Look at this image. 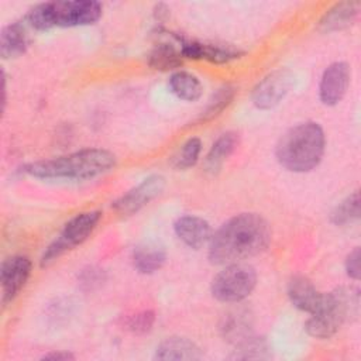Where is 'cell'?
<instances>
[{
  "label": "cell",
  "mask_w": 361,
  "mask_h": 361,
  "mask_svg": "<svg viewBox=\"0 0 361 361\" xmlns=\"http://www.w3.org/2000/svg\"><path fill=\"white\" fill-rule=\"evenodd\" d=\"M360 219V193L354 192L341 200L330 213V221L334 226H348Z\"/></svg>",
  "instance_id": "cell-24"
},
{
  "label": "cell",
  "mask_w": 361,
  "mask_h": 361,
  "mask_svg": "<svg viewBox=\"0 0 361 361\" xmlns=\"http://www.w3.org/2000/svg\"><path fill=\"white\" fill-rule=\"evenodd\" d=\"M257 285V272L251 265L234 262L226 265L210 283L214 299L223 303H238L247 299Z\"/></svg>",
  "instance_id": "cell-7"
},
{
  "label": "cell",
  "mask_w": 361,
  "mask_h": 361,
  "mask_svg": "<svg viewBox=\"0 0 361 361\" xmlns=\"http://www.w3.org/2000/svg\"><path fill=\"white\" fill-rule=\"evenodd\" d=\"M155 323L154 310H141L124 320V327L133 334H145L148 333Z\"/></svg>",
  "instance_id": "cell-27"
},
{
  "label": "cell",
  "mask_w": 361,
  "mask_h": 361,
  "mask_svg": "<svg viewBox=\"0 0 361 361\" xmlns=\"http://www.w3.org/2000/svg\"><path fill=\"white\" fill-rule=\"evenodd\" d=\"M360 290L355 286H340L323 293L319 306L310 313L305 330L314 338H330L341 326L358 316Z\"/></svg>",
  "instance_id": "cell-5"
},
{
  "label": "cell",
  "mask_w": 361,
  "mask_h": 361,
  "mask_svg": "<svg viewBox=\"0 0 361 361\" xmlns=\"http://www.w3.org/2000/svg\"><path fill=\"white\" fill-rule=\"evenodd\" d=\"M41 360H51V361H72L75 355L69 351H49L41 357Z\"/></svg>",
  "instance_id": "cell-29"
},
{
  "label": "cell",
  "mask_w": 361,
  "mask_h": 361,
  "mask_svg": "<svg viewBox=\"0 0 361 361\" xmlns=\"http://www.w3.org/2000/svg\"><path fill=\"white\" fill-rule=\"evenodd\" d=\"M220 333L234 345L252 336V322L247 310L237 309L224 314L220 323Z\"/></svg>",
  "instance_id": "cell-17"
},
{
  "label": "cell",
  "mask_w": 361,
  "mask_h": 361,
  "mask_svg": "<svg viewBox=\"0 0 361 361\" xmlns=\"http://www.w3.org/2000/svg\"><path fill=\"white\" fill-rule=\"evenodd\" d=\"M103 14V6L93 0H59L35 4L24 16L31 30L47 31L54 27L92 25Z\"/></svg>",
  "instance_id": "cell-4"
},
{
  "label": "cell",
  "mask_w": 361,
  "mask_h": 361,
  "mask_svg": "<svg viewBox=\"0 0 361 361\" xmlns=\"http://www.w3.org/2000/svg\"><path fill=\"white\" fill-rule=\"evenodd\" d=\"M173 231L176 237L189 248L200 250L209 244L213 228L207 220L193 214H183L173 223Z\"/></svg>",
  "instance_id": "cell-12"
},
{
  "label": "cell",
  "mask_w": 361,
  "mask_h": 361,
  "mask_svg": "<svg viewBox=\"0 0 361 361\" xmlns=\"http://www.w3.org/2000/svg\"><path fill=\"white\" fill-rule=\"evenodd\" d=\"M32 262L27 255L17 254L6 258L0 268L1 303L7 306L20 293L31 276Z\"/></svg>",
  "instance_id": "cell-10"
},
{
  "label": "cell",
  "mask_w": 361,
  "mask_h": 361,
  "mask_svg": "<svg viewBox=\"0 0 361 361\" xmlns=\"http://www.w3.org/2000/svg\"><path fill=\"white\" fill-rule=\"evenodd\" d=\"M202 152V141L197 137H192L186 140L178 152L172 158V165L176 169H188L196 165Z\"/></svg>",
  "instance_id": "cell-26"
},
{
  "label": "cell",
  "mask_w": 361,
  "mask_h": 361,
  "mask_svg": "<svg viewBox=\"0 0 361 361\" xmlns=\"http://www.w3.org/2000/svg\"><path fill=\"white\" fill-rule=\"evenodd\" d=\"M293 80L295 76L288 68H278L269 72L252 87V104L259 110L274 109L289 93Z\"/></svg>",
  "instance_id": "cell-8"
},
{
  "label": "cell",
  "mask_w": 361,
  "mask_h": 361,
  "mask_svg": "<svg viewBox=\"0 0 361 361\" xmlns=\"http://www.w3.org/2000/svg\"><path fill=\"white\" fill-rule=\"evenodd\" d=\"M240 137L235 131H227L221 134L209 149L206 158H204V169L209 173H217L223 164L227 161V158L235 151L238 145Z\"/></svg>",
  "instance_id": "cell-19"
},
{
  "label": "cell",
  "mask_w": 361,
  "mask_h": 361,
  "mask_svg": "<svg viewBox=\"0 0 361 361\" xmlns=\"http://www.w3.org/2000/svg\"><path fill=\"white\" fill-rule=\"evenodd\" d=\"M245 52L234 45L227 44H212L199 41V54L197 59H204L212 63H228L235 59H240Z\"/></svg>",
  "instance_id": "cell-23"
},
{
  "label": "cell",
  "mask_w": 361,
  "mask_h": 361,
  "mask_svg": "<svg viewBox=\"0 0 361 361\" xmlns=\"http://www.w3.org/2000/svg\"><path fill=\"white\" fill-rule=\"evenodd\" d=\"M31 30L24 20L14 21L3 27L0 34V55L3 59H11L23 55L30 47Z\"/></svg>",
  "instance_id": "cell-15"
},
{
  "label": "cell",
  "mask_w": 361,
  "mask_h": 361,
  "mask_svg": "<svg viewBox=\"0 0 361 361\" xmlns=\"http://www.w3.org/2000/svg\"><path fill=\"white\" fill-rule=\"evenodd\" d=\"M286 293L290 303L306 313L314 312L322 300V292L305 275H293L286 286Z\"/></svg>",
  "instance_id": "cell-13"
},
{
  "label": "cell",
  "mask_w": 361,
  "mask_h": 361,
  "mask_svg": "<svg viewBox=\"0 0 361 361\" xmlns=\"http://www.w3.org/2000/svg\"><path fill=\"white\" fill-rule=\"evenodd\" d=\"M169 90L180 100L196 102L203 93V85L199 78L186 71H175L168 79Z\"/></svg>",
  "instance_id": "cell-20"
},
{
  "label": "cell",
  "mask_w": 361,
  "mask_h": 361,
  "mask_svg": "<svg viewBox=\"0 0 361 361\" xmlns=\"http://www.w3.org/2000/svg\"><path fill=\"white\" fill-rule=\"evenodd\" d=\"M131 259L137 272L149 275L164 267L166 261V252L164 247L155 243H144L133 250Z\"/></svg>",
  "instance_id": "cell-18"
},
{
  "label": "cell",
  "mask_w": 361,
  "mask_h": 361,
  "mask_svg": "<svg viewBox=\"0 0 361 361\" xmlns=\"http://www.w3.org/2000/svg\"><path fill=\"white\" fill-rule=\"evenodd\" d=\"M350 66L345 62L337 61L330 63L320 78L319 99L324 106L338 104L350 86Z\"/></svg>",
  "instance_id": "cell-11"
},
{
  "label": "cell",
  "mask_w": 361,
  "mask_h": 361,
  "mask_svg": "<svg viewBox=\"0 0 361 361\" xmlns=\"http://www.w3.org/2000/svg\"><path fill=\"white\" fill-rule=\"evenodd\" d=\"M271 243L268 221L257 213H240L223 223L209 241L207 257L212 264L243 262L262 252Z\"/></svg>",
  "instance_id": "cell-1"
},
{
  "label": "cell",
  "mask_w": 361,
  "mask_h": 361,
  "mask_svg": "<svg viewBox=\"0 0 361 361\" xmlns=\"http://www.w3.org/2000/svg\"><path fill=\"white\" fill-rule=\"evenodd\" d=\"M326 135L316 121L299 123L289 128L275 147V157L286 171L303 173L314 169L324 154Z\"/></svg>",
  "instance_id": "cell-3"
},
{
  "label": "cell",
  "mask_w": 361,
  "mask_h": 361,
  "mask_svg": "<svg viewBox=\"0 0 361 361\" xmlns=\"http://www.w3.org/2000/svg\"><path fill=\"white\" fill-rule=\"evenodd\" d=\"M147 62L152 69L157 71H173L182 66L183 56L176 44L162 41L148 52Z\"/></svg>",
  "instance_id": "cell-21"
},
{
  "label": "cell",
  "mask_w": 361,
  "mask_h": 361,
  "mask_svg": "<svg viewBox=\"0 0 361 361\" xmlns=\"http://www.w3.org/2000/svg\"><path fill=\"white\" fill-rule=\"evenodd\" d=\"M100 220H102V212L99 210L82 212L75 214L72 219H69L63 224L59 234L44 250L39 261L41 267H47L52 264L61 255L80 245L83 241H86L90 237V234L94 231Z\"/></svg>",
  "instance_id": "cell-6"
},
{
  "label": "cell",
  "mask_w": 361,
  "mask_h": 361,
  "mask_svg": "<svg viewBox=\"0 0 361 361\" xmlns=\"http://www.w3.org/2000/svg\"><path fill=\"white\" fill-rule=\"evenodd\" d=\"M360 13V3L341 1L326 10L319 21V28L324 32H334L353 25Z\"/></svg>",
  "instance_id": "cell-16"
},
{
  "label": "cell",
  "mask_w": 361,
  "mask_h": 361,
  "mask_svg": "<svg viewBox=\"0 0 361 361\" xmlns=\"http://www.w3.org/2000/svg\"><path fill=\"white\" fill-rule=\"evenodd\" d=\"M116 165L113 152L103 148H85L51 159L30 162L24 172L38 179L85 180L111 171Z\"/></svg>",
  "instance_id": "cell-2"
},
{
  "label": "cell",
  "mask_w": 361,
  "mask_h": 361,
  "mask_svg": "<svg viewBox=\"0 0 361 361\" xmlns=\"http://www.w3.org/2000/svg\"><path fill=\"white\" fill-rule=\"evenodd\" d=\"M152 11H154V18H155L157 21H159V23L165 21V20L168 18V16H169V8H168L166 4H164V3L155 4Z\"/></svg>",
  "instance_id": "cell-30"
},
{
  "label": "cell",
  "mask_w": 361,
  "mask_h": 361,
  "mask_svg": "<svg viewBox=\"0 0 361 361\" xmlns=\"http://www.w3.org/2000/svg\"><path fill=\"white\" fill-rule=\"evenodd\" d=\"M360 258H361L360 248L355 247L353 251H350V254L347 255L345 262H344L347 275H348L351 279H354V281H358V279H360V275H361V271H360Z\"/></svg>",
  "instance_id": "cell-28"
},
{
  "label": "cell",
  "mask_w": 361,
  "mask_h": 361,
  "mask_svg": "<svg viewBox=\"0 0 361 361\" xmlns=\"http://www.w3.org/2000/svg\"><path fill=\"white\" fill-rule=\"evenodd\" d=\"M269 347L264 338L248 337L247 340L235 344L234 353L230 355L233 360H261L268 358Z\"/></svg>",
  "instance_id": "cell-25"
},
{
  "label": "cell",
  "mask_w": 361,
  "mask_h": 361,
  "mask_svg": "<svg viewBox=\"0 0 361 361\" xmlns=\"http://www.w3.org/2000/svg\"><path fill=\"white\" fill-rule=\"evenodd\" d=\"M235 92H237V89L233 85H223L219 89H216V92L207 100L204 109L196 117L195 123L203 124V123L213 120L219 114H221V111L224 109H227L230 106V103L233 102Z\"/></svg>",
  "instance_id": "cell-22"
},
{
  "label": "cell",
  "mask_w": 361,
  "mask_h": 361,
  "mask_svg": "<svg viewBox=\"0 0 361 361\" xmlns=\"http://www.w3.org/2000/svg\"><path fill=\"white\" fill-rule=\"evenodd\" d=\"M165 188V178L162 175H149L142 179L138 185L128 189L120 197H117L111 207L121 216H131L145 207L154 200Z\"/></svg>",
  "instance_id": "cell-9"
},
{
  "label": "cell",
  "mask_w": 361,
  "mask_h": 361,
  "mask_svg": "<svg viewBox=\"0 0 361 361\" xmlns=\"http://www.w3.org/2000/svg\"><path fill=\"white\" fill-rule=\"evenodd\" d=\"M154 358L162 361H193L202 358V350L195 341L186 337L172 336L157 345Z\"/></svg>",
  "instance_id": "cell-14"
}]
</instances>
